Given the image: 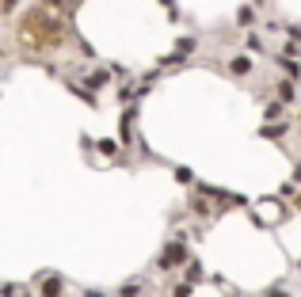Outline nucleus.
Returning a JSON list of instances; mask_svg holds the SVG:
<instances>
[{
	"instance_id": "obj_1",
	"label": "nucleus",
	"mask_w": 301,
	"mask_h": 297,
	"mask_svg": "<svg viewBox=\"0 0 301 297\" xmlns=\"http://www.w3.org/2000/svg\"><path fill=\"white\" fill-rule=\"evenodd\" d=\"M248 69H252L248 57H236V61H232V72H248Z\"/></svg>"
}]
</instances>
